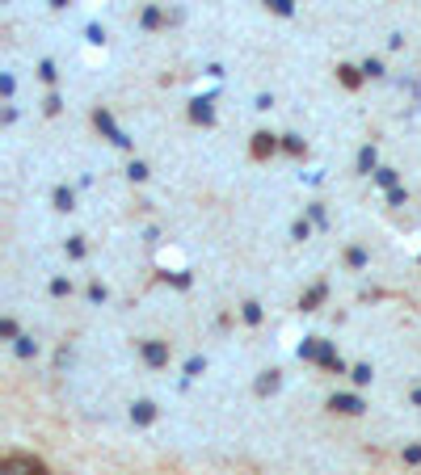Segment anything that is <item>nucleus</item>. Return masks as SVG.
Returning a JSON list of instances; mask_svg holds the SVG:
<instances>
[{
    "label": "nucleus",
    "instance_id": "nucleus-13",
    "mask_svg": "<svg viewBox=\"0 0 421 475\" xmlns=\"http://www.w3.org/2000/svg\"><path fill=\"white\" fill-rule=\"evenodd\" d=\"M135 420H152V404H135Z\"/></svg>",
    "mask_w": 421,
    "mask_h": 475
},
{
    "label": "nucleus",
    "instance_id": "nucleus-1",
    "mask_svg": "<svg viewBox=\"0 0 421 475\" xmlns=\"http://www.w3.org/2000/svg\"><path fill=\"white\" fill-rule=\"evenodd\" d=\"M0 475H46V467L38 458H30V454H5Z\"/></svg>",
    "mask_w": 421,
    "mask_h": 475
},
{
    "label": "nucleus",
    "instance_id": "nucleus-10",
    "mask_svg": "<svg viewBox=\"0 0 421 475\" xmlns=\"http://www.w3.org/2000/svg\"><path fill=\"white\" fill-rule=\"evenodd\" d=\"M257 387H261V391H274V387H278V375H274V371H270V375H266V379H261V383H257Z\"/></svg>",
    "mask_w": 421,
    "mask_h": 475
},
{
    "label": "nucleus",
    "instance_id": "nucleus-15",
    "mask_svg": "<svg viewBox=\"0 0 421 475\" xmlns=\"http://www.w3.org/2000/svg\"><path fill=\"white\" fill-rule=\"evenodd\" d=\"M404 463H421V446H409L404 450Z\"/></svg>",
    "mask_w": 421,
    "mask_h": 475
},
{
    "label": "nucleus",
    "instance_id": "nucleus-3",
    "mask_svg": "<svg viewBox=\"0 0 421 475\" xmlns=\"http://www.w3.org/2000/svg\"><path fill=\"white\" fill-rule=\"evenodd\" d=\"M270 151H274V135H266V131L253 135V156H257V160H266Z\"/></svg>",
    "mask_w": 421,
    "mask_h": 475
},
{
    "label": "nucleus",
    "instance_id": "nucleus-11",
    "mask_svg": "<svg viewBox=\"0 0 421 475\" xmlns=\"http://www.w3.org/2000/svg\"><path fill=\"white\" fill-rule=\"evenodd\" d=\"M354 383H371V366H358V371H354Z\"/></svg>",
    "mask_w": 421,
    "mask_h": 475
},
{
    "label": "nucleus",
    "instance_id": "nucleus-8",
    "mask_svg": "<svg viewBox=\"0 0 421 475\" xmlns=\"http://www.w3.org/2000/svg\"><path fill=\"white\" fill-rule=\"evenodd\" d=\"M55 202H60V210H72V189H60Z\"/></svg>",
    "mask_w": 421,
    "mask_h": 475
},
{
    "label": "nucleus",
    "instance_id": "nucleus-4",
    "mask_svg": "<svg viewBox=\"0 0 421 475\" xmlns=\"http://www.w3.org/2000/svg\"><path fill=\"white\" fill-rule=\"evenodd\" d=\"M329 408H337V412H350V416H354V412H362V404H358L354 395H333V404H329Z\"/></svg>",
    "mask_w": 421,
    "mask_h": 475
},
{
    "label": "nucleus",
    "instance_id": "nucleus-12",
    "mask_svg": "<svg viewBox=\"0 0 421 475\" xmlns=\"http://www.w3.org/2000/svg\"><path fill=\"white\" fill-rule=\"evenodd\" d=\"M283 147H287V151H303V139H299V135H287V143H283Z\"/></svg>",
    "mask_w": 421,
    "mask_h": 475
},
{
    "label": "nucleus",
    "instance_id": "nucleus-7",
    "mask_svg": "<svg viewBox=\"0 0 421 475\" xmlns=\"http://www.w3.org/2000/svg\"><path fill=\"white\" fill-rule=\"evenodd\" d=\"M244 320H249V324L261 320V307H257V303H244Z\"/></svg>",
    "mask_w": 421,
    "mask_h": 475
},
{
    "label": "nucleus",
    "instance_id": "nucleus-6",
    "mask_svg": "<svg viewBox=\"0 0 421 475\" xmlns=\"http://www.w3.org/2000/svg\"><path fill=\"white\" fill-rule=\"evenodd\" d=\"M341 84H346V89H358V72H354V68H341Z\"/></svg>",
    "mask_w": 421,
    "mask_h": 475
},
{
    "label": "nucleus",
    "instance_id": "nucleus-5",
    "mask_svg": "<svg viewBox=\"0 0 421 475\" xmlns=\"http://www.w3.org/2000/svg\"><path fill=\"white\" fill-rule=\"evenodd\" d=\"M190 114H194V122H210V118H215V114H210V105H206V101H194V110H190Z\"/></svg>",
    "mask_w": 421,
    "mask_h": 475
},
{
    "label": "nucleus",
    "instance_id": "nucleus-14",
    "mask_svg": "<svg viewBox=\"0 0 421 475\" xmlns=\"http://www.w3.org/2000/svg\"><path fill=\"white\" fill-rule=\"evenodd\" d=\"M143 26H161V9H147L143 13Z\"/></svg>",
    "mask_w": 421,
    "mask_h": 475
},
{
    "label": "nucleus",
    "instance_id": "nucleus-9",
    "mask_svg": "<svg viewBox=\"0 0 421 475\" xmlns=\"http://www.w3.org/2000/svg\"><path fill=\"white\" fill-rule=\"evenodd\" d=\"M321 299H325V286H316V290H312V295L303 299V307H316V303H321Z\"/></svg>",
    "mask_w": 421,
    "mask_h": 475
},
{
    "label": "nucleus",
    "instance_id": "nucleus-2",
    "mask_svg": "<svg viewBox=\"0 0 421 475\" xmlns=\"http://www.w3.org/2000/svg\"><path fill=\"white\" fill-rule=\"evenodd\" d=\"M143 357H147L152 366H165V362H169V345H161V341H143Z\"/></svg>",
    "mask_w": 421,
    "mask_h": 475
}]
</instances>
